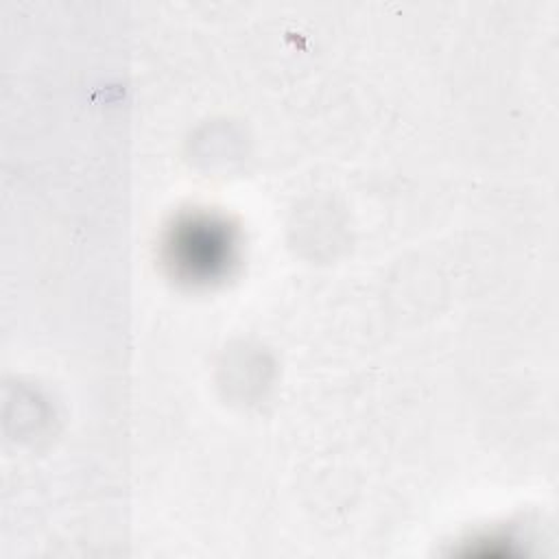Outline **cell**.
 <instances>
[{"label":"cell","instance_id":"cell-1","mask_svg":"<svg viewBox=\"0 0 559 559\" xmlns=\"http://www.w3.org/2000/svg\"><path fill=\"white\" fill-rule=\"evenodd\" d=\"M234 260L231 229L212 216H190L173 227L168 238V262L179 277L212 282Z\"/></svg>","mask_w":559,"mask_h":559}]
</instances>
